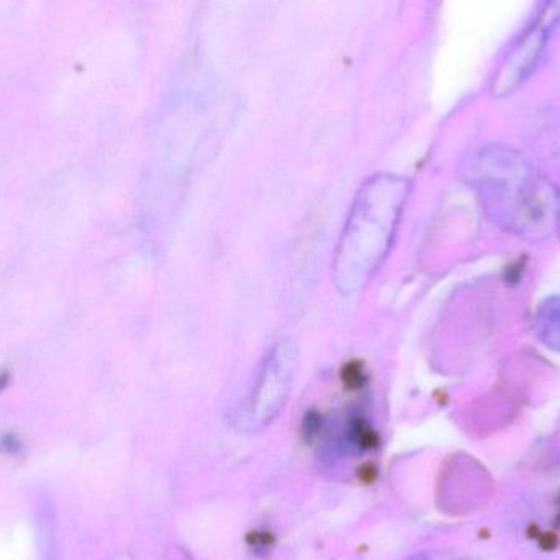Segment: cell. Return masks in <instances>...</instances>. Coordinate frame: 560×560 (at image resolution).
<instances>
[{"instance_id": "cell-1", "label": "cell", "mask_w": 560, "mask_h": 560, "mask_svg": "<svg viewBox=\"0 0 560 560\" xmlns=\"http://www.w3.org/2000/svg\"><path fill=\"white\" fill-rule=\"evenodd\" d=\"M559 22L560 0H549L538 22L523 36L522 42L497 75L495 85H493V92L497 95L510 94L529 78L538 66L539 59L545 55L546 46Z\"/></svg>"}, {"instance_id": "cell-2", "label": "cell", "mask_w": 560, "mask_h": 560, "mask_svg": "<svg viewBox=\"0 0 560 560\" xmlns=\"http://www.w3.org/2000/svg\"><path fill=\"white\" fill-rule=\"evenodd\" d=\"M408 560H431V559L427 558V556H415V558H411Z\"/></svg>"}]
</instances>
